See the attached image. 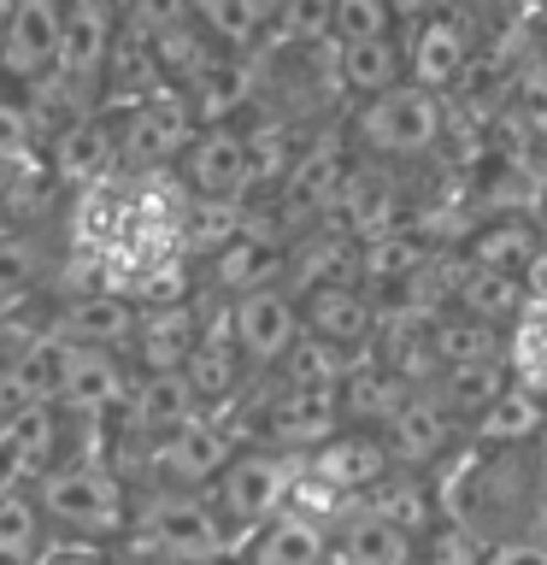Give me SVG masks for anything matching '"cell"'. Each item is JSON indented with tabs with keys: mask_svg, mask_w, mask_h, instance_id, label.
Instances as JSON below:
<instances>
[{
	"mask_svg": "<svg viewBox=\"0 0 547 565\" xmlns=\"http://www.w3.org/2000/svg\"><path fill=\"white\" fill-rule=\"evenodd\" d=\"M35 501H42L53 536L65 542H118L136 524V494L112 459L71 454L47 477H35Z\"/></svg>",
	"mask_w": 547,
	"mask_h": 565,
	"instance_id": "1",
	"label": "cell"
},
{
	"mask_svg": "<svg viewBox=\"0 0 547 565\" xmlns=\"http://www.w3.org/2000/svg\"><path fill=\"white\" fill-rule=\"evenodd\" d=\"M441 130H448V106L436 88H418L412 77L360 100V113H353V148L383 166H412V159L436 153Z\"/></svg>",
	"mask_w": 547,
	"mask_h": 565,
	"instance_id": "2",
	"label": "cell"
},
{
	"mask_svg": "<svg viewBox=\"0 0 547 565\" xmlns=\"http://www.w3.org/2000/svg\"><path fill=\"white\" fill-rule=\"evenodd\" d=\"M294 483H300V459L294 454L242 441V448L224 459V471H218V483L206 489V501H212V512H218V524L229 530V542L242 547L271 512L289 507Z\"/></svg>",
	"mask_w": 547,
	"mask_h": 565,
	"instance_id": "3",
	"label": "cell"
},
{
	"mask_svg": "<svg viewBox=\"0 0 547 565\" xmlns=\"http://www.w3.org/2000/svg\"><path fill=\"white\" fill-rule=\"evenodd\" d=\"M136 524L159 565H229V554H236V542H229L206 494L153 489V501L136 507Z\"/></svg>",
	"mask_w": 547,
	"mask_h": 565,
	"instance_id": "4",
	"label": "cell"
},
{
	"mask_svg": "<svg viewBox=\"0 0 547 565\" xmlns=\"http://www.w3.org/2000/svg\"><path fill=\"white\" fill-rule=\"evenodd\" d=\"M388 471H395V454H388L383 430H365V424H342V430L324 436L307 459H300V483L324 501V519L353 507Z\"/></svg>",
	"mask_w": 547,
	"mask_h": 565,
	"instance_id": "5",
	"label": "cell"
},
{
	"mask_svg": "<svg viewBox=\"0 0 547 565\" xmlns=\"http://www.w3.org/2000/svg\"><path fill=\"white\" fill-rule=\"evenodd\" d=\"M189 194L201 206H242L247 189L259 183V159H254V141H247L242 124H201V136L189 141V153L176 159Z\"/></svg>",
	"mask_w": 547,
	"mask_h": 565,
	"instance_id": "6",
	"label": "cell"
},
{
	"mask_svg": "<svg viewBox=\"0 0 547 565\" xmlns=\"http://www.w3.org/2000/svg\"><path fill=\"white\" fill-rule=\"evenodd\" d=\"M118 118V166L124 171H165L189 153V141L201 136V118L183 100V88H165V95L130 106Z\"/></svg>",
	"mask_w": 547,
	"mask_h": 565,
	"instance_id": "7",
	"label": "cell"
},
{
	"mask_svg": "<svg viewBox=\"0 0 547 565\" xmlns=\"http://www.w3.org/2000/svg\"><path fill=\"white\" fill-rule=\"evenodd\" d=\"M242 441L224 430L218 418L194 413L189 424H176V430L153 436V454H148V477L153 489H183V494H206L212 483H218L224 459L236 454Z\"/></svg>",
	"mask_w": 547,
	"mask_h": 565,
	"instance_id": "8",
	"label": "cell"
},
{
	"mask_svg": "<svg viewBox=\"0 0 547 565\" xmlns=\"http://www.w3.org/2000/svg\"><path fill=\"white\" fill-rule=\"evenodd\" d=\"M300 330H307V318H300V295L289 282H265V289L229 300V335L254 371H277L282 353L300 342Z\"/></svg>",
	"mask_w": 547,
	"mask_h": 565,
	"instance_id": "9",
	"label": "cell"
},
{
	"mask_svg": "<svg viewBox=\"0 0 547 565\" xmlns=\"http://www.w3.org/2000/svg\"><path fill=\"white\" fill-rule=\"evenodd\" d=\"M65 53V0H18L7 42H0V83L35 88L60 71Z\"/></svg>",
	"mask_w": 547,
	"mask_h": 565,
	"instance_id": "10",
	"label": "cell"
},
{
	"mask_svg": "<svg viewBox=\"0 0 547 565\" xmlns=\"http://www.w3.org/2000/svg\"><path fill=\"white\" fill-rule=\"evenodd\" d=\"M136 388V360L130 353H106V348H71L65 360V383H60V413L83 418V424H106L112 413L130 406Z\"/></svg>",
	"mask_w": 547,
	"mask_h": 565,
	"instance_id": "11",
	"label": "cell"
},
{
	"mask_svg": "<svg viewBox=\"0 0 547 565\" xmlns=\"http://www.w3.org/2000/svg\"><path fill=\"white\" fill-rule=\"evenodd\" d=\"M300 318H307L312 335H324L342 353H360L365 360L383 330V300L360 277H335V282H318V289L300 295Z\"/></svg>",
	"mask_w": 547,
	"mask_h": 565,
	"instance_id": "12",
	"label": "cell"
},
{
	"mask_svg": "<svg viewBox=\"0 0 547 565\" xmlns=\"http://www.w3.org/2000/svg\"><path fill=\"white\" fill-rule=\"evenodd\" d=\"M459 430H465V418H459L436 388H418V395L400 406V418L383 430V441H388V454H395V466L436 477L459 454Z\"/></svg>",
	"mask_w": 547,
	"mask_h": 565,
	"instance_id": "13",
	"label": "cell"
},
{
	"mask_svg": "<svg viewBox=\"0 0 547 565\" xmlns=\"http://www.w3.org/2000/svg\"><path fill=\"white\" fill-rule=\"evenodd\" d=\"M335 430H342V401H335V388H277V395L259 406V448L307 459L318 441L335 436Z\"/></svg>",
	"mask_w": 547,
	"mask_h": 565,
	"instance_id": "14",
	"label": "cell"
},
{
	"mask_svg": "<svg viewBox=\"0 0 547 565\" xmlns=\"http://www.w3.org/2000/svg\"><path fill=\"white\" fill-rule=\"evenodd\" d=\"M353 159H360V153H353L347 141H335V136H324L307 153H294L289 177H282V212H289L294 236L307 224H318V218H330V212H335V201H342V189H347Z\"/></svg>",
	"mask_w": 547,
	"mask_h": 565,
	"instance_id": "15",
	"label": "cell"
},
{
	"mask_svg": "<svg viewBox=\"0 0 547 565\" xmlns=\"http://www.w3.org/2000/svg\"><path fill=\"white\" fill-rule=\"evenodd\" d=\"M136 318L141 307L118 289H83L60 300L47 312V335H60L71 348H106V353H130V335H136Z\"/></svg>",
	"mask_w": 547,
	"mask_h": 565,
	"instance_id": "16",
	"label": "cell"
},
{
	"mask_svg": "<svg viewBox=\"0 0 547 565\" xmlns=\"http://www.w3.org/2000/svg\"><path fill=\"white\" fill-rule=\"evenodd\" d=\"M229 559L236 565H330V524L312 519L307 507H282Z\"/></svg>",
	"mask_w": 547,
	"mask_h": 565,
	"instance_id": "17",
	"label": "cell"
},
{
	"mask_svg": "<svg viewBox=\"0 0 547 565\" xmlns=\"http://www.w3.org/2000/svg\"><path fill=\"white\" fill-rule=\"evenodd\" d=\"M423 536L377 519L365 507H342L330 519V565H418Z\"/></svg>",
	"mask_w": 547,
	"mask_h": 565,
	"instance_id": "18",
	"label": "cell"
},
{
	"mask_svg": "<svg viewBox=\"0 0 547 565\" xmlns=\"http://www.w3.org/2000/svg\"><path fill=\"white\" fill-rule=\"evenodd\" d=\"M406 77H412L418 88H453L459 77H465L471 65V35L465 24H459L453 12H436V18H418V24H406Z\"/></svg>",
	"mask_w": 547,
	"mask_h": 565,
	"instance_id": "19",
	"label": "cell"
},
{
	"mask_svg": "<svg viewBox=\"0 0 547 565\" xmlns=\"http://www.w3.org/2000/svg\"><path fill=\"white\" fill-rule=\"evenodd\" d=\"M201 330L206 324L189 300H153V307H141L136 335H130L136 371H183L189 353L201 348Z\"/></svg>",
	"mask_w": 547,
	"mask_h": 565,
	"instance_id": "20",
	"label": "cell"
},
{
	"mask_svg": "<svg viewBox=\"0 0 547 565\" xmlns=\"http://www.w3.org/2000/svg\"><path fill=\"white\" fill-rule=\"evenodd\" d=\"M330 218H342L360 242L383 236V230L400 224V189H395V166H383V159H353L347 171V189L342 201H335Z\"/></svg>",
	"mask_w": 547,
	"mask_h": 565,
	"instance_id": "21",
	"label": "cell"
},
{
	"mask_svg": "<svg viewBox=\"0 0 547 565\" xmlns=\"http://www.w3.org/2000/svg\"><path fill=\"white\" fill-rule=\"evenodd\" d=\"M259 95L254 53H212V60L183 83V100L194 106L201 124H236V113Z\"/></svg>",
	"mask_w": 547,
	"mask_h": 565,
	"instance_id": "22",
	"label": "cell"
},
{
	"mask_svg": "<svg viewBox=\"0 0 547 565\" xmlns=\"http://www.w3.org/2000/svg\"><path fill=\"white\" fill-rule=\"evenodd\" d=\"M353 507L377 512V519L400 524V530H412V536H430L436 524H448V519H441L436 477H430V471H406V466H395L388 477H377V483H371Z\"/></svg>",
	"mask_w": 547,
	"mask_h": 565,
	"instance_id": "23",
	"label": "cell"
},
{
	"mask_svg": "<svg viewBox=\"0 0 547 565\" xmlns=\"http://www.w3.org/2000/svg\"><path fill=\"white\" fill-rule=\"evenodd\" d=\"M183 377L194 388V401H201V413H212V406H229L247 388V377H254V365L242 360L236 335H229V307H224V330H201V348L189 353Z\"/></svg>",
	"mask_w": 547,
	"mask_h": 565,
	"instance_id": "24",
	"label": "cell"
},
{
	"mask_svg": "<svg viewBox=\"0 0 547 565\" xmlns=\"http://www.w3.org/2000/svg\"><path fill=\"white\" fill-rule=\"evenodd\" d=\"M412 395H418V383L395 377V371H388L383 360H371V353L342 377V388H335V401H342V424H365V430H388Z\"/></svg>",
	"mask_w": 547,
	"mask_h": 565,
	"instance_id": "25",
	"label": "cell"
},
{
	"mask_svg": "<svg viewBox=\"0 0 547 565\" xmlns=\"http://www.w3.org/2000/svg\"><path fill=\"white\" fill-rule=\"evenodd\" d=\"M436 259V247L418 236V230H406V224H395V230H383V236H371V242H360V259H353V277L365 282L377 300H388L395 289H406L423 265Z\"/></svg>",
	"mask_w": 547,
	"mask_h": 565,
	"instance_id": "26",
	"label": "cell"
},
{
	"mask_svg": "<svg viewBox=\"0 0 547 565\" xmlns=\"http://www.w3.org/2000/svg\"><path fill=\"white\" fill-rule=\"evenodd\" d=\"M289 271V236H229L218 254H212V289L224 300H236L247 289H265V282H282Z\"/></svg>",
	"mask_w": 547,
	"mask_h": 565,
	"instance_id": "27",
	"label": "cell"
},
{
	"mask_svg": "<svg viewBox=\"0 0 547 565\" xmlns=\"http://www.w3.org/2000/svg\"><path fill=\"white\" fill-rule=\"evenodd\" d=\"M335 88L353 100H371L383 88L406 83V35H371V42H330Z\"/></svg>",
	"mask_w": 547,
	"mask_h": 565,
	"instance_id": "28",
	"label": "cell"
},
{
	"mask_svg": "<svg viewBox=\"0 0 547 565\" xmlns=\"http://www.w3.org/2000/svg\"><path fill=\"white\" fill-rule=\"evenodd\" d=\"M194 413H201V401H194L183 371H136L130 406H124V430L165 436V430H176V424H189Z\"/></svg>",
	"mask_w": 547,
	"mask_h": 565,
	"instance_id": "29",
	"label": "cell"
},
{
	"mask_svg": "<svg viewBox=\"0 0 547 565\" xmlns=\"http://www.w3.org/2000/svg\"><path fill=\"white\" fill-rule=\"evenodd\" d=\"M165 88L171 83H165V71H159L153 47L141 42V35L124 30L118 47H112V60H106V71H100V113H130V106L165 95Z\"/></svg>",
	"mask_w": 547,
	"mask_h": 565,
	"instance_id": "30",
	"label": "cell"
},
{
	"mask_svg": "<svg viewBox=\"0 0 547 565\" xmlns=\"http://www.w3.org/2000/svg\"><path fill=\"white\" fill-rule=\"evenodd\" d=\"M524 277H506V271H489V265H471L459 254V277H453V307L483 318V324H512V318L524 312Z\"/></svg>",
	"mask_w": 547,
	"mask_h": 565,
	"instance_id": "31",
	"label": "cell"
},
{
	"mask_svg": "<svg viewBox=\"0 0 547 565\" xmlns=\"http://www.w3.org/2000/svg\"><path fill=\"white\" fill-rule=\"evenodd\" d=\"M53 542H60V536H53V524H47L42 501H35V489H0V559L42 565Z\"/></svg>",
	"mask_w": 547,
	"mask_h": 565,
	"instance_id": "32",
	"label": "cell"
},
{
	"mask_svg": "<svg viewBox=\"0 0 547 565\" xmlns=\"http://www.w3.org/2000/svg\"><path fill=\"white\" fill-rule=\"evenodd\" d=\"M536 247H541V230L529 224V218H489V224H476L471 236H465V254L471 265H489V271H506V277H524V265L536 259Z\"/></svg>",
	"mask_w": 547,
	"mask_h": 565,
	"instance_id": "33",
	"label": "cell"
},
{
	"mask_svg": "<svg viewBox=\"0 0 547 565\" xmlns=\"http://www.w3.org/2000/svg\"><path fill=\"white\" fill-rule=\"evenodd\" d=\"M512 383H518V377H512V365H506V360H476V365H448L430 388H436V395L448 401L465 424H476L494 401L506 395Z\"/></svg>",
	"mask_w": 547,
	"mask_h": 565,
	"instance_id": "34",
	"label": "cell"
},
{
	"mask_svg": "<svg viewBox=\"0 0 547 565\" xmlns=\"http://www.w3.org/2000/svg\"><path fill=\"white\" fill-rule=\"evenodd\" d=\"M541 424H547L541 395H536L529 383H512L506 395L471 424V436H476V441H489V448H529V441L541 436Z\"/></svg>",
	"mask_w": 547,
	"mask_h": 565,
	"instance_id": "35",
	"label": "cell"
},
{
	"mask_svg": "<svg viewBox=\"0 0 547 565\" xmlns=\"http://www.w3.org/2000/svg\"><path fill=\"white\" fill-rule=\"evenodd\" d=\"M436 360H441V371L448 365H476V360H506V330L448 307L436 318Z\"/></svg>",
	"mask_w": 547,
	"mask_h": 565,
	"instance_id": "36",
	"label": "cell"
},
{
	"mask_svg": "<svg viewBox=\"0 0 547 565\" xmlns=\"http://www.w3.org/2000/svg\"><path fill=\"white\" fill-rule=\"evenodd\" d=\"M353 365H360V353H342L335 342H324V335L300 330V342L282 353L277 377H282V388H342V377Z\"/></svg>",
	"mask_w": 547,
	"mask_h": 565,
	"instance_id": "37",
	"label": "cell"
},
{
	"mask_svg": "<svg viewBox=\"0 0 547 565\" xmlns=\"http://www.w3.org/2000/svg\"><path fill=\"white\" fill-rule=\"evenodd\" d=\"M194 24H201L224 53H254L265 42V24L247 0H194Z\"/></svg>",
	"mask_w": 547,
	"mask_h": 565,
	"instance_id": "38",
	"label": "cell"
},
{
	"mask_svg": "<svg viewBox=\"0 0 547 565\" xmlns=\"http://www.w3.org/2000/svg\"><path fill=\"white\" fill-rule=\"evenodd\" d=\"M148 47H153V60H159V71H165L171 88H183L194 71L212 60V53H224L201 24H194V18H189V24H176V30H165V35H159V42H148Z\"/></svg>",
	"mask_w": 547,
	"mask_h": 565,
	"instance_id": "39",
	"label": "cell"
},
{
	"mask_svg": "<svg viewBox=\"0 0 547 565\" xmlns=\"http://www.w3.org/2000/svg\"><path fill=\"white\" fill-rule=\"evenodd\" d=\"M371 35H400L395 0H330V42H371Z\"/></svg>",
	"mask_w": 547,
	"mask_h": 565,
	"instance_id": "40",
	"label": "cell"
},
{
	"mask_svg": "<svg viewBox=\"0 0 547 565\" xmlns=\"http://www.w3.org/2000/svg\"><path fill=\"white\" fill-rule=\"evenodd\" d=\"M35 282H42V259H35V242L18 236V230H0V312L18 307Z\"/></svg>",
	"mask_w": 547,
	"mask_h": 565,
	"instance_id": "41",
	"label": "cell"
},
{
	"mask_svg": "<svg viewBox=\"0 0 547 565\" xmlns=\"http://www.w3.org/2000/svg\"><path fill=\"white\" fill-rule=\"evenodd\" d=\"M42 141V118L30 100L12 95V83H0V159H24Z\"/></svg>",
	"mask_w": 547,
	"mask_h": 565,
	"instance_id": "42",
	"label": "cell"
},
{
	"mask_svg": "<svg viewBox=\"0 0 547 565\" xmlns=\"http://www.w3.org/2000/svg\"><path fill=\"white\" fill-rule=\"evenodd\" d=\"M271 35H277V42H294V47L330 42V0H282Z\"/></svg>",
	"mask_w": 547,
	"mask_h": 565,
	"instance_id": "43",
	"label": "cell"
},
{
	"mask_svg": "<svg viewBox=\"0 0 547 565\" xmlns=\"http://www.w3.org/2000/svg\"><path fill=\"white\" fill-rule=\"evenodd\" d=\"M194 0H124V30L141 35V42H159L165 30L189 24Z\"/></svg>",
	"mask_w": 547,
	"mask_h": 565,
	"instance_id": "44",
	"label": "cell"
},
{
	"mask_svg": "<svg viewBox=\"0 0 547 565\" xmlns=\"http://www.w3.org/2000/svg\"><path fill=\"white\" fill-rule=\"evenodd\" d=\"M489 547L471 536L465 524H436L418 547V565H483Z\"/></svg>",
	"mask_w": 547,
	"mask_h": 565,
	"instance_id": "45",
	"label": "cell"
},
{
	"mask_svg": "<svg viewBox=\"0 0 547 565\" xmlns=\"http://www.w3.org/2000/svg\"><path fill=\"white\" fill-rule=\"evenodd\" d=\"M42 565H124L118 559V542H53Z\"/></svg>",
	"mask_w": 547,
	"mask_h": 565,
	"instance_id": "46",
	"label": "cell"
},
{
	"mask_svg": "<svg viewBox=\"0 0 547 565\" xmlns=\"http://www.w3.org/2000/svg\"><path fill=\"white\" fill-rule=\"evenodd\" d=\"M483 565H547V542L536 536H512V542H489Z\"/></svg>",
	"mask_w": 547,
	"mask_h": 565,
	"instance_id": "47",
	"label": "cell"
},
{
	"mask_svg": "<svg viewBox=\"0 0 547 565\" xmlns=\"http://www.w3.org/2000/svg\"><path fill=\"white\" fill-rule=\"evenodd\" d=\"M524 295L529 300H547V242L536 247V259L524 265Z\"/></svg>",
	"mask_w": 547,
	"mask_h": 565,
	"instance_id": "48",
	"label": "cell"
},
{
	"mask_svg": "<svg viewBox=\"0 0 547 565\" xmlns=\"http://www.w3.org/2000/svg\"><path fill=\"white\" fill-rule=\"evenodd\" d=\"M395 12H400V24H418V18L448 12V0H395Z\"/></svg>",
	"mask_w": 547,
	"mask_h": 565,
	"instance_id": "49",
	"label": "cell"
},
{
	"mask_svg": "<svg viewBox=\"0 0 547 565\" xmlns=\"http://www.w3.org/2000/svg\"><path fill=\"white\" fill-rule=\"evenodd\" d=\"M524 536L547 542V477H541V489H536V507H529V530H524Z\"/></svg>",
	"mask_w": 547,
	"mask_h": 565,
	"instance_id": "50",
	"label": "cell"
},
{
	"mask_svg": "<svg viewBox=\"0 0 547 565\" xmlns=\"http://www.w3.org/2000/svg\"><path fill=\"white\" fill-rule=\"evenodd\" d=\"M12 7H18V0H0V42H7V24H12Z\"/></svg>",
	"mask_w": 547,
	"mask_h": 565,
	"instance_id": "51",
	"label": "cell"
},
{
	"mask_svg": "<svg viewBox=\"0 0 547 565\" xmlns=\"http://www.w3.org/2000/svg\"><path fill=\"white\" fill-rule=\"evenodd\" d=\"M0 565H12V559H0Z\"/></svg>",
	"mask_w": 547,
	"mask_h": 565,
	"instance_id": "52",
	"label": "cell"
}]
</instances>
